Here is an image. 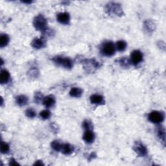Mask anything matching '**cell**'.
Here are the masks:
<instances>
[{
  "label": "cell",
  "instance_id": "2e32d148",
  "mask_svg": "<svg viewBox=\"0 0 166 166\" xmlns=\"http://www.w3.org/2000/svg\"><path fill=\"white\" fill-rule=\"evenodd\" d=\"M16 102L20 106H25L28 103V97L24 95H20L16 97Z\"/></svg>",
  "mask_w": 166,
  "mask_h": 166
},
{
  "label": "cell",
  "instance_id": "7c38bea8",
  "mask_svg": "<svg viewBox=\"0 0 166 166\" xmlns=\"http://www.w3.org/2000/svg\"><path fill=\"white\" fill-rule=\"evenodd\" d=\"M10 79V73L6 69H2L0 75V82L1 84H7Z\"/></svg>",
  "mask_w": 166,
  "mask_h": 166
},
{
  "label": "cell",
  "instance_id": "4dcf8cb0",
  "mask_svg": "<svg viewBox=\"0 0 166 166\" xmlns=\"http://www.w3.org/2000/svg\"><path fill=\"white\" fill-rule=\"evenodd\" d=\"M44 165V164H43V162L41 160H38V161H36L35 162V164H34V165Z\"/></svg>",
  "mask_w": 166,
  "mask_h": 166
},
{
  "label": "cell",
  "instance_id": "5b68a950",
  "mask_svg": "<svg viewBox=\"0 0 166 166\" xmlns=\"http://www.w3.org/2000/svg\"><path fill=\"white\" fill-rule=\"evenodd\" d=\"M148 119L152 123H160L164 119V114L158 111H152L149 114Z\"/></svg>",
  "mask_w": 166,
  "mask_h": 166
},
{
  "label": "cell",
  "instance_id": "7a4b0ae2",
  "mask_svg": "<svg viewBox=\"0 0 166 166\" xmlns=\"http://www.w3.org/2000/svg\"><path fill=\"white\" fill-rule=\"evenodd\" d=\"M33 26L36 30L43 32L48 28L47 20L43 15L39 14L36 16L33 20Z\"/></svg>",
  "mask_w": 166,
  "mask_h": 166
},
{
  "label": "cell",
  "instance_id": "d4e9b609",
  "mask_svg": "<svg viewBox=\"0 0 166 166\" xmlns=\"http://www.w3.org/2000/svg\"><path fill=\"white\" fill-rule=\"evenodd\" d=\"M82 127H84L85 129L86 130H90L92 131L93 128V124L88 120H85V121L82 123Z\"/></svg>",
  "mask_w": 166,
  "mask_h": 166
},
{
  "label": "cell",
  "instance_id": "7402d4cb",
  "mask_svg": "<svg viewBox=\"0 0 166 166\" xmlns=\"http://www.w3.org/2000/svg\"><path fill=\"white\" fill-rule=\"evenodd\" d=\"M145 27L147 29L149 32H151L155 30V25L151 21H147L145 22Z\"/></svg>",
  "mask_w": 166,
  "mask_h": 166
},
{
  "label": "cell",
  "instance_id": "52a82bcc",
  "mask_svg": "<svg viewBox=\"0 0 166 166\" xmlns=\"http://www.w3.org/2000/svg\"><path fill=\"white\" fill-rule=\"evenodd\" d=\"M131 60L132 64L137 65L143 60V55L141 51L135 50L132 51L131 55Z\"/></svg>",
  "mask_w": 166,
  "mask_h": 166
},
{
  "label": "cell",
  "instance_id": "e0dca14e",
  "mask_svg": "<svg viewBox=\"0 0 166 166\" xmlns=\"http://www.w3.org/2000/svg\"><path fill=\"white\" fill-rule=\"evenodd\" d=\"M82 92L83 91L81 88H77V87H74V88H72L71 90L69 91V95L73 97L78 98L81 97Z\"/></svg>",
  "mask_w": 166,
  "mask_h": 166
},
{
  "label": "cell",
  "instance_id": "ba28073f",
  "mask_svg": "<svg viewBox=\"0 0 166 166\" xmlns=\"http://www.w3.org/2000/svg\"><path fill=\"white\" fill-rule=\"evenodd\" d=\"M134 151L138 154L140 156H144L147 155V150L146 147L141 142H137L134 144Z\"/></svg>",
  "mask_w": 166,
  "mask_h": 166
},
{
  "label": "cell",
  "instance_id": "1f68e13d",
  "mask_svg": "<svg viewBox=\"0 0 166 166\" xmlns=\"http://www.w3.org/2000/svg\"><path fill=\"white\" fill-rule=\"evenodd\" d=\"M22 2L24 3H32L31 1H23Z\"/></svg>",
  "mask_w": 166,
  "mask_h": 166
},
{
  "label": "cell",
  "instance_id": "83f0119b",
  "mask_svg": "<svg viewBox=\"0 0 166 166\" xmlns=\"http://www.w3.org/2000/svg\"><path fill=\"white\" fill-rule=\"evenodd\" d=\"M43 99V95L41 92H36L34 96V101L36 103H40Z\"/></svg>",
  "mask_w": 166,
  "mask_h": 166
},
{
  "label": "cell",
  "instance_id": "484cf974",
  "mask_svg": "<svg viewBox=\"0 0 166 166\" xmlns=\"http://www.w3.org/2000/svg\"><path fill=\"white\" fill-rule=\"evenodd\" d=\"M40 116L44 119H49V118H50L51 112L48 110H43L40 113Z\"/></svg>",
  "mask_w": 166,
  "mask_h": 166
},
{
  "label": "cell",
  "instance_id": "30bf717a",
  "mask_svg": "<svg viewBox=\"0 0 166 166\" xmlns=\"http://www.w3.org/2000/svg\"><path fill=\"white\" fill-rule=\"evenodd\" d=\"M31 45L35 49H40L44 48L46 45V42L43 37L40 38H35L32 41Z\"/></svg>",
  "mask_w": 166,
  "mask_h": 166
},
{
  "label": "cell",
  "instance_id": "f546056e",
  "mask_svg": "<svg viewBox=\"0 0 166 166\" xmlns=\"http://www.w3.org/2000/svg\"><path fill=\"white\" fill-rule=\"evenodd\" d=\"M9 164L11 165H19V164L14 158H11L9 161Z\"/></svg>",
  "mask_w": 166,
  "mask_h": 166
},
{
  "label": "cell",
  "instance_id": "603a6c76",
  "mask_svg": "<svg viewBox=\"0 0 166 166\" xmlns=\"http://www.w3.org/2000/svg\"><path fill=\"white\" fill-rule=\"evenodd\" d=\"M9 151V145L6 142H2L1 144V152L3 154H7Z\"/></svg>",
  "mask_w": 166,
  "mask_h": 166
},
{
  "label": "cell",
  "instance_id": "9a60e30c",
  "mask_svg": "<svg viewBox=\"0 0 166 166\" xmlns=\"http://www.w3.org/2000/svg\"><path fill=\"white\" fill-rule=\"evenodd\" d=\"M73 151H74V147L72 145H70L69 143L62 144L61 152L63 153L64 155H71L73 152Z\"/></svg>",
  "mask_w": 166,
  "mask_h": 166
},
{
  "label": "cell",
  "instance_id": "8992f818",
  "mask_svg": "<svg viewBox=\"0 0 166 166\" xmlns=\"http://www.w3.org/2000/svg\"><path fill=\"white\" fill-rule=\"evenodd\" d=\"M84 67L88 72H93L99 68V62L94 59L86 60L84 61Z\"/></svg>",
  "mask_w": 166,
  "mask_h": 166
},
{
  "label": "cell",
  "instance_id": "277c9868",
  "mask_svg": "<svg viewBox=\"0 0 166 166\" xmlns=\"http://www.w3.org/2000/svg\"><path fill=\"white\" fill-rule=\"evenodd\" d=\"M101 52L103 55L106 57H111L114 55L115 52V44L112 42H105L101 48Z\"/></svg>",
  "mask_w": 166,
  "mask_h": 166
},
{
  "label": "cell",
  "instance_id": "44dd1931",
  "mask_svg": "<svg viewBox=\"0 0 166 166\" xmlns=\"http://www.w3.org/2000/svg\"><path fill=\"white\" fill-rule=\"evenodd\" d=\"M158 136L161 139V140L163 141V142L165 143V132L164 128L163 127H160L158 129Z\"/></svg>",
  "mask_w": 166,
  "mask_h": 166
},
{
  "label": "cell",
  "instance_id": "d6986e66",
  "mask_svg": "<svg viewBox=\"0 0 166 166\" xmlns=\"http://www.w3.org/2000/svg\"><path fill=\"white\" fill-rule=\"evenodd\" d=\"M116 48H117L118 51H123L125 50L127 48V43L125 42V41L119 40L117 42V44H116Z\"/></svg>",
  "mask_w": 166,
  "mask_h": 166
},
{
  "label": "cell",
  "instance_id": "9c48e42d",
  "mask_svg": "<svg viewBox=\"0 0 166 166\" xmlns=\"http://www.w3.org/2000/svg\"><path fill=\"white\" fill-rule=\"evenodd\" d=\"M57 19L59 23L64 25H67L69 22L70 16L68 12H60L57 15Z\"/></svg>",
  "mask_w": 166,
  "mask_h": 166
},
{
  "label": "cell",
  "instance_id": "cb8c5ba5",
  "mask_svg": "<svg viewBox=\"0 0 166 166\" xmlns=\"http://www.w3.org/2000/svg\"><path fill=\"white\" fill-rule=\"evenodd\" d=\"M26 115L27 116L28 118H34L36 116V112L34 109L30 108V109H28L26 110Z\"/></svg>",
  "mask_w": 166,
  "mask_h": 166
},
{
  "label": "cell",
  "instance_id": "8fae6325",
  "mask_svg": "<svg viewBox=\"0 0 166 166\" xmlns=\"http://www.w3.org/2000/svg\"><path fill=\"white\" fill-rule=\"evenodd\" d=\"M82 138L85 142L88 143H91L94 141L95 134L92 131L86 130L84 133V135H83Z\"/></svg>",
  "mask_w": 166,
  "mask_h": 166
},
{
  "label": "cell",
  "instance_id": "ac0fdd59",
  "mask_svg": "<svg viewBox=\"0 0 166 166\" xmlns=\"http://www.w3.org/2000/svg\"><path fill=\"white\" fill-rule=\"evenodd\" d=\"M9 36L7 34H2L1 36H0V46L1 48L5 47L9 44Z\"/></svg>",
  "mask_w": 166,
  "mask_h": 166
},
{
  "label": "cell",
  "instance_id": "f1b7e54d",
  "mask_svg": "<svg viewBox=\"0 0 166 166\" xmlns=\"http://www.w3.org/2000/svg\"><path fill=\"white\" fill-rule=\"evenodd\" d=\"M42 32H43V38H45V37H51V36H53V31L51 29H48V28Z\"/></svg>",
  "mask_w": 166,
  "mask_h": 166
},
{
  "label": "cell",
  "instance_id": "6da1fadb",
  "mask_svg": "<svg viewBox=\"0 0 166 166\" xmlns=\"http://www.w3.org/2000/svg\"><path fill=\"white\" fill-rule=\"evenodd\" d=\"M105 10L106 13L110 15L121 16L123 14V9L121 5L116 3L111 2L108 3L105 7Z\"/></svg>",
  "mask_w": 166,
  "mask_h": 166
},
{
  "label": "cell",
  "instance_id": "4fadbf2b",
  "mask_svg": "<svg viewBox=\"0 0 166 166\" xmlns=\"http://www.w3.org/2000/svg\"><path fill=\"white\" fill-rule=\"evenodd\" d=\"M55 103V98L53 95H48L43 99L44 105L47 108H50L53 106Z\"/></svg>",
  "mask_w": 166,
  "mask_h": 166
},
{
  "label": "cell",
  "instance_id": "ffe728a7",
  "mask_svg": "<svg viewBox=\"0 0 166 166\" xmlns=\"http://www.w3.org/2000/svg\"><path fill=\"white\" fill-rule=\"evenodd\" d=\"M62 146V144L60 143L59 142H58V141H53L51 143V147L55 151H61Z\"/></svg>",
  "mask_w": 166,
  "mask_h": 166
},
{
  "label": "cell",
  "instance_id": "3957f363",
  "mask_svg": "<svg viewBox=\"0 0 166 166\" xmlns=\"http://www.w3.org/2000/svg\"><path fill=\"white\" fill-rule=\"evenodd\" d=\"M53 61L57 65L60 66L66 69H71L73 66L72 60L68 57H55L53 59Z\"/></svg>",
  "mask_w": 166,
  "mask_h": 166
},
{
  "label": "cell",
  "instance_id": "5bb4252c",
  "mask_svg": "<svg viewBox=\"0 0 166 166\" xmlns=\"http://www.w3.org/2000/svg\"><path fill=\"white\" fill-rule=\"evenodd\" d=\"M90 102L94 105H102L104 103V99L101 95L94 94L90 98Z\"/></svg>",
  "mask_w": 166,
  "mask_h": 166
},
{
  "label": "cell",
  "instance_id": "4316f807",
  "mask_svg": "<svg viewBox=\"0 0 166 166\" xmlns=\"http://www.w3.org/2000/svg\"><path fill=\"white\" fill-rule=\"evenodd\" d=\"M119 63L121 65V66H123V67L127 68L130 65V61L127 59V58L123 57L119 60Z\"/></svg>",
  "mask_w": 166,
  "mask_h": 166
}]
</instances>
